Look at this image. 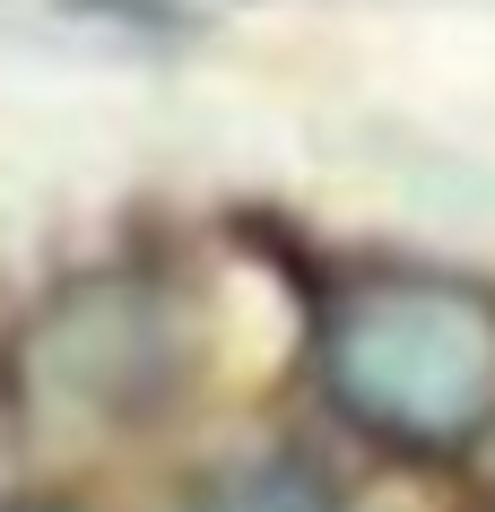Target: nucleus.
I'll return each instance as SVG.
<instances>
[{
    "mask_svg": "<svg viewBox=\"0 0 495 512\" xmlns=\"http://www.w3.org/2000/svg\"><path fill=\"white\" fill-rule=\"evenodd\" d=\"M330 408L409 460H452L495 426V287L461 270H357L313 322Z\"/></svg>",
    "mask_w": 495,
    "mask_h": 512,
    "instance_id": "obj_1",
    "label": "nucleus"
},
{
    "mask_svg": "<svg viewBox=\"0 0 495 512\" xmlns=\"http://www.w3.org/2000/svg\"><path fill=\"white\" fill-rule=\"evenodd\" d=\"M9 512H70V504H53V495H35V504H9Z\"/></svg>",
    "mask_w": 495,
    "mask_h": 512,
    "instance_id": "obj_2",
    "label": "nucleus"
}]
</instances>
